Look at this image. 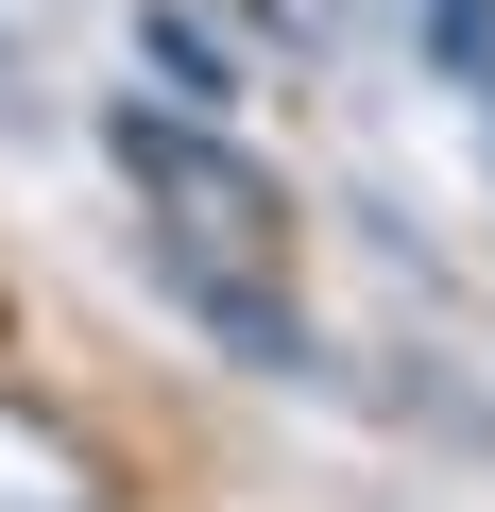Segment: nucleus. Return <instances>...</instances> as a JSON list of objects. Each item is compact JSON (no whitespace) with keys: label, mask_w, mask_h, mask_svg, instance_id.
I'll list each match as a JSON object with an SVG mask.
<instances>
[{"label":"nucleus","mask_w":495,"mask_h":512,"mask_svg":"<svg viewBox=\"0 0 495 512\" xmlns=\"http://www.w3.org/2000/svg\"><path fill=\"white\" fill-rule=\"evenodd\" d=\"M103 154L137 188V256L154 291L205 325V308H274L291 291V188L239 154L222 120H171V103H103Z\"/></svg>","instance_id":"nucleus-1"},{"label":"nucleus","mask_w":495,"mask_h":512,"mask_svg":"<svg viewBox=\"0 0 495 512\" xmlns=\"http://www.w3.org/2000/svg\"><path fill=\"white\" fill-rule=\"evenodd\" d=\"M0 512H120V461L52 393H0Z\"/></svg>","instance_id":"nucleus-2"},{"label":"nucleus","mask_w":495,"mask_h":512,"mask_svg":"<svg viewBox=\"0 0 495 512\" xmlns=\"http://www.w3.org/2000/svg\"><path fill=\"white\" fill-rule=\"evenodd\" d=\"M137 103H171V120H239V52L188 18V0H137Z\"/></svg>","instance_id":"nucleus-3"},{"label":"nucleus","mask_w":495,"mask_h":512,"mask_svg":"<svg viewBox=\"0 0 495 512\" xmlns=\"http://www.w3.org/2000/svg\"><path fill=\"white\" fill-rule=\"evenodd\" d=\"M376 18H393V35H410V52L461 86V103L495 86V0H376Z\"/></svg>","instance_id":"nucleus-4"},{"label":"nucleus","mask_w":495,"mask_h":512,"mask_svg":"<svg viewBox=\"0 0 495 512\" xmlns=\"http://www.w3.org/2000/svg\"><path fill=\"white\" fill-rule=\"evenodd\" d=\"M478 154H495V86H478Z\"/></svg>","instance_id":"nucleus-5"}]
</instances>
